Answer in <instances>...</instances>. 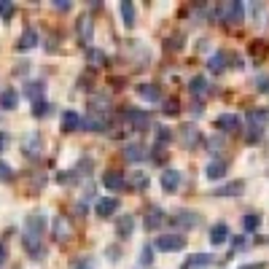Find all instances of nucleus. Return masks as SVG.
Segmentation results:
<instances>
[{
  "instance_id": "f257e3e1",
  "label": "nucleus",
  "mask_w": 269,
  "mask_h": 269,
  "mask_svg": "<svg viewBox=\"0 0 269 269\" xmlns=\"http://www.w3.org/2000/svg\"><path fill=\"white\" fill-rule=\"evenodd\" d=\"M218 19L224 22V25H239V22L245 19V5L239 3V0H229V3L221 5Z\"/></svg>"
},
{
  "instance_id": "f03ea898",
  "label": "nucleus",
  "mask_w": 269,
  "mask_h": 269,
  "mask_svg": "<svg viewBox=\"0 0 269 269\" xmlns=\"http://www.w3.org/2000/svg\"><path fill=\"white\" fill-rule=\"evenodd\" d=\"M124 124H127V129H132V132H143V129H148V124H151V116H148L146 111H124L121 113Z\"/></svg>"
},
{
  "instance_id": "7ed1b4c3",
  "label": "nucleus",
  "mask_w": 269,
  "mask_h": 269,
  "mask_svg": "<svg viewBox=\"0 0 269 269\" xmlns=\"http://www.w3.org/2000/svg\"><path fill=\"white\" fill-rule=\"evenodd\" d=\"M153 248L162 250V253H175V250L186 248V237H180V234H162V237H156Z\"/></svg>"
},
{
  "instance_id": "20e7f679",
  "label": "nucleus",
  "mask_w": 269,
  "mask_h": 269,
  "mask_svg": "<svg viewBox=\"0 0 269 269\" xmlns=\"http://www.w3.org/2000/svg\"><path fill=\"white\" fill-rule=\"evenodd\" d=\"M108 124H111L108 113H100V111H89L87 119H81V127L89 129V132H105Z\"/></svg>"
},
{
  "instance_id": "39448f33",
  "label": "nucleus",
  "mask_w": 269,
  "mask_h": 269,
  "mask_svg": "<svg viewBox=\"0 0 269 269\" xmlns=\"http://www.w3.org/2000/svg\"><path fill=\"white\" fill-rule=\"evenodd\" d=\"M215 127H218L221 132H239V129H242V119H239L237 113H221V116L215 119Z\"/></svg>"
},
{
  "instance_id": "423d86ee",
  "label": "nucleus",
  "mask_w": 269,
  "mask_h": 269,
  "mask_svg": "<svg viewBox=\"0 0 269 269\" xmlns=\"http://www.w3.org/2000/svg\"><path fill=\"white\" fill-rule=\"evenodd\" d=\"M43 226H46V215H43V213L27 215V221H25L27 237H41V234H43Z\"/></svg>"
},
{
  "instance_id": "0eeeda50",
  "label": "nucleus",
  "mask_w": 269,
  "mask_h": 269,
  "mask_svg": "<svg viewBox=\"0 0 269 269\" xmlns=\"http://www.w3.org/2000/svg\"><path fill=\"white\" fill-rule=\"evenodd\" d=\"M180 173H178V170H164V173H162V178H159V183H162V188H164V191H167V194H175V191H178V188H180Z\"/></svg>"
},
{
  "instance_id": "6e6552de",
  "label": "nucleus",
  "mask_w": 269,
  "mask_h": 269,
  "mask_svg": "<svg viewBox=\"0 0 269 269\" xmlns=\"http://www.w3.org/2000/svg\"><path fill=\"white\" fill-rule=\"evenodd\" d=\"M116 210H119V199H113V197H105V199H97L94 202V215H100V218H111Z\"/></svg>"
},
{
  "instance_id": "1a4fd4ad",
  "label": "nucleus",
  "mask_w": 269,
  "mask_h": 269,
  "mask_svg": "<svg viewBox=\"0 0 269 269\" xmlns=\"http://www.w3.org/2000/svg\"><path fill=\"white\" fill-rule=\"evenodd\" d=\"M210 264H213V256L210 253H194V256H188V259L183 261L180 269H208Z\"/></svg>"
},
{
  "instance_id": "9d476101",
  "label": "nucleus",
  "mask_w": 269,
  "mask_h": 269,
  "mask_svg": "<svg viewBox=\"0 0 269 269\" xmlns=\"http://www.w3.org/2000/svg\"><path fill=\"white\" fill-rule=\"evenodd\" d=\"M54 237L60 239V242H65V239L73 237V226H70V221H67L65 215L54 218Z\"/></svg>"
},
{
  "instance_id": "9b49d317",
  "label": "nucleus",
  "mask_w": 269,
  "mask_h": 269,
  "mask_svg": "<svg viewBox=\"0 0 269 269\" xmlns=\"http://www.w3.org/2000/svg\"><path fill=\"white\" fill-rule=\"evenodd\" d=\"M41 146H43V140H41V135H38V132L25 135V143H22V148H25L27 156H38V153H41Z\"/></svg>"
},
{
  "instance_id": "f8f14e48",
  "label": "nucleus",
  "mask_w": 269,
  "mask_h": 269,
  "mask_svg": "<svg viewBox=\"0 0 269 269\" xmlns=\"http://www.w3.org/2000/svg\"><path fill=\"white\" fill-rule=\"evenodd\" d=\"M173 224L183 226V229H194L199 224V218H197V213H191V210H180V213L173 215Z\"/></svg>"
},
{
  "instance_id": "ddd939ff",
  "label": "nucleus",
  "mask_w": 269,
  "mask_h": 269,
  "mask_svg": "<svg viewBox=\"0 0 269 269\" xmlns=\"http://www.w3.org/2000/svg\"><path fill=\"white\" fill-rule=\"evenodd\" d=\"M148 148L146 146H140V143H129L127 148H124V159L127 162H143V159H148Z\"/></svg>"
},
{
  "instance_id": "4468645a",
  "label": "nucleus",
  "mask_w": 269,
  "mask_h": 269,
  "mask_svg": "<svg viewBox=\"0 0 269 269\" xmlns=\"http://www.w3.org/2000/svg\"><path fill=\"white\" fill-rule=\"evenodd\" d=\"M226 170H229V164L224 159H213V162L208 164V170H205V175H208L210 180H221L226 175Z\"/></svg>"
},
{
  "instance_id": "2eb2a0df",
  "label": "nucleus",
  "mask_w": 269,
  "mask_h": 269,
  "mask_svg": "<svg viewBox=\"0 0 269 269\" xmlns=\"http://www.w3.org/2000/svg\"><path fill=\"white\" fill-rule=\"evenodd\" d=\"M35 46H38V32L32 30V27H27V30L19 35L16 49H19V51H30V49H35Z\"/></svg>"
},
{
  "instance_id": "dca6fc26",
  "label": "nucleus",
  "mask_w": 269,
  "mask_h": 269,
  "mask_svg": "<svg viewBox=\"0 0 269 269\" xmlns=\"http://www.w3.org/2000/svg\"><path fill=\"white\" fill-rule=\"evenodd\" d=\"M25 250L32 256V259H43V242H41V237H27L25 234Z\"/></svg>"
},
{
  "instance_id": "f3484780",
  "label": "nucleus",
  "mask_w": 269,
  "mask_h": 269,
  "mask_svg": "<svg viewBox=\"0 0 269 269\" xmlns=\"http://www.w3.org/2000/svg\"><path fill=\"white\" fill-rule=\"evenodd\" d=\"M188 89H191V94L199 100V97H205L210 91V84H208V78H205V76H194L191 84H188Z\"/></svg>"
},
{
  "instance_id": "a211bd4d",
  "label": "nucleus",
  "mask_w": 269,
  "mask_h": 269,
  "mask_svg": "<svg viewBox=\"0 0 269 269\" xmlns=\"http://www.w3.org/2000/svg\"><path fill=\"white\" fill-rule=\"evenodd\" d=\"M102 183H105V188H111V191H121V188L127 186V180H124L121 173H105L102 175Z\"/></svg>"
},
{
  "instance_id": "6ab92c4d",
  "label": "nucleus",
  "mask_w": 269,
  "mask_h": 269,
  "mask_svg": "<svg viewBox=\"0 0 269 269\" xmlns=\"http://www.w3.org/2000/svg\"><path fill=\"white\" fill-rule=\"evenodd\" d=\"M226 60H229L226 51H215V54L208 60V70L210 73H224L226 70Z\"/></svg>"
},
{
  "instance_id": "aec40b11",
  "label": "nucleus",
  "mask_w": 269,
  "mask_h": 269,
  "mask_svg": "<svg viewBox=\"0 0 269 269\" xmlns=\"http://www.w3.org/2000/svg\"><path fill=\"white\" fill-rule=\"evenodd\" d=\"M78 127H81V116H78L76 111H65V113H62V129H65V132H76Z\"/></svg>"
},
{
  "instance_id": "412c9836",
  "label": "nucleus",
  "mask_w": 269,
  "mask_h": 269,
  "mask_svg": "<svg viewBox=\"0 0 269 269\" xmlns=\"http://www.w3.org/2000/svg\"><path fill=\"white\" fill-rule=\"evenodd\" d=\"M248 121H250V127H253V129H261V132H264V127L269 124V111H250L248 113Z\"/></svg>"
},
{
  "instance_id": "4be33fe9",
  "label": "nucleus",
  "mask_w": 269,
  "mask_h": 269,
  "mask_svg": "<svg viewBox=\"0 0 269 269\" xmlns=\"http://www.w3.org/2000/svg\"><path fill=\"white\" fill-rule=\"evenodd\" d=\"M226 239H229V226L226 224H215L210 229V242L213 245H224Z\"/></svg>"
},
{
  "instance_id": "5701e85b",
  "label": "nucleus",
  "mask_w": 269,
  "mask_h": 269,
  "mask_svg": "<svg viewBox=\"0 0 269 269\" xmlns=\"http://www.w3.org/2000/svg\"><path fill=\"white\" fill-rule=\"evenodd\" d=\"M135 91H137V97H140V100H148V102H156L159 100V89L153 87V84H140Z\"/></svg>"
},
{
  "instance_id": "b1692460",
  "label": "nucleus",
  "mask_w": 269,
  "mask_h": 269,
  "mask_svg": "<svg viewBox=\"0 0 269 269\" xmlns=\"http://www.w3.org/2000/svg\"><path fill=\"white\" fill-rule=\"evenodd\" d=\"M16 102H19V94H16L14 89H3V91H0V108H5V111H14Z\"/></svg>"
},
{
  "instance_id": "393cba45",
  "label": "nucleus",
  "mask_w": 269,
  "mask_h": 269,
  "mask_svg": "<svg viewBox=\"0 0 269 269\" xmlns=\"http://www.w3.org/2000/svg\"><path fill=\"white\" fill-rule=\"evenodd\" d=\"M242 188H245L242 180H234V183H226V186L215 188V194L218 197H237V194H242Z\"/></svg>"
},
{
  "instance_id": "a878e982",
  "label": "nucleus",
  "mask_w": 269,
  "mask_h": 269,
  "mask_svg": "<svg viewBox=\"0 0 269 269\" xmlns=\"http://www.w3.org/2000/svg\"><path fill=\"white\" fill-rule=\"evenodd\" d=\"M132 229H135V218H132V215H121V218H119V224H116V234H119V237H129Z\"/></svg>"
},
{
  "instance_id": "bb28decb",
  "label": "nucleus",
  "mask_w": 269,
  "mask_h": 269,
  "mask_svg": "<svg viewBox=\"0 0 269 269\" xmlns=\"http://www.w3.org/2000/svg\"><path fill=\"white\" fill-rule=\"evenodd\" d=\"M78 38H81L84 43L91 41V16H87V14L78 19Z\"/></svg>"
},
{
  "instance_id": "cd10ccee",
  "label": "nucleus",
  "mask_w": 269,
  "mask_h": 269,
  "mask_svg": "<svg viewBox=\"0 0 269 269\" xmlns=\"http://www.w3.org/2000/svg\"><path fill=\"white\" fill-rule=\"evenodd\" d=\"M43 91H46V87H43V81H30V84H27V89H25V94L30 97L32 102H41Z\"/></svg>"
},
{
  "instance_id": "c85d7f7f",
  "label": "nucleus",
  "mask_w": 269,
  "mask_h": 269,
  "mask_svg": "<svg viewBox=\"0 0 269 269\" xmlns=\"http://www.w3.org/2000/svg\"><path fill=\"white\" fill-rule=\"evenodd\" d=\"M162 221H164V213L156 208V205H153V208H148V215H146V229H156L159 224H162Z\"/></svg>"
},
{
  "instance_id": "c756f323",
  "label": "nucleus",
  "mask_w": 269,
  "mask_h": 269,
  "mask_svg": "<svg viewBox=\"0 0 269 269\" xmlns=\"http://www.w3.org/2000/svg\"><path fill=\"white\" fill-rule=\"evenodd\" d=\"M119 8H121V16H124V25H127V27H135V5L129 3V0H124V3L119 5Z\"/></svg>"
},
{
  "instance_id": "7c9ffc66",
  "label": "nucleus",
  "mask_w": 269,
  "mask_h": 269,
  "mask_svg": "<svg viewBox=\"0 0 269 269\" xmlns=\"http://www.w3.org/2000/svg\"><path fill=\"white\" fill-rule=\"evenodd\" d=\"M183 143H186L188 148H194L199 143V129L191 127V124H188V127H183Z\"/></svg>"
},
{
  "instance_id": "2f4dec72",
  "label": "nucleus",
  "mask_w": 269,
  "mask_h": 269,
  "mask_svg": "<svg viewBox=\"0 0 269 269\" xmlns=\"http://www.w3.org/2000/svg\"><path fill=\"white\" fill-rule=\"evenodd\" d=\"M87 62L91 67H102V65H105V54H102L100 49H89L87 51Z\"/></svg>"
},
{
  "instance_id": "473e14b6",
  "label": "nucleus",
  "mask_w": 269,
  "mask_h": 269,
  "mask_svg": "<svg viewBox=\"0 0 269 269\" xmlns=\"http://www.w3.org/2000/svg\"><path fill=\"white\" fill-rule=\"evenodd\" d=\"M242 226H245V232H256V229L261 226V215L259 213H248L242 218Z\"/></svg>"
},
{
  "instance_id": "72a5a7b5",
  "label": "nucleus",
  "mask_w": 269,
  "mask_h": 269,
  "mask_svg": "<svg viewBox=\"0 0 269 269\" xmlns=\"http://www.w3.org/2000/svg\"><path fill=\"white\" fill-rule=\"evenodd\" d=\"M49 113H51V105H49V102H32V116H35V119H43V116H49Z\"/></svg>"
},
{
  "instance_id": "f704fd0d",
  "label": "nucleus",
  "mask_w": 269,
  "mask_h": 269,
  "mask_svg": "<svg viewBox=\"0 0 269 269\" xmlns=\"http://www.w3.org/2000/svg\"><path fill=\"white\" fill-rule=\"evenodd\" d=\"M129 186L132 188H146L148 186V175L146 173H132L129 175Z\"/></svg>"
},
{
  "instance_id": "c9c22d12",
  "label": "nucleus",
  "mask_w": 269,
  "mask_h": 269,
  "mask_svg": "<svg viewBox=\"0 0 269 269\" xmlns=\"http://www.w3.org/2000/svg\"><path fill=\"white\" fill-rule=\"evenodd\" d=\"M170 140H173V132H170L167 127H159V129H156V148L167 146Z\"/></svg>"
},
{
  "instance_id": "e433bc0d",
  "label": "nucleus",
  "mask_w": 269,
  "mask_h": 269,
  "mask_svg": "<svg viewBox=\"0 0 269 269\" xmlns=\"http://www.w3.org/2000/svg\"><path fill=\"white\" fill-rule=\"evenodd\" d=\"M14 3H11V0H0V16H3V19H11V16H14Z\"/></svg>"
},
{
  "instance_id": "4c0bfd02",
  "label": "nucleus",
  "mask_w": 269,
  "mask_h": 269,
  "mask_svg": "<svg viewBox=\"0 0 269 269\" xmlns=\"http://www.w3.org/2000/svg\"><path fill=\"white\" fill-rule=\"evenodd\" d=\"M70 269H94V261H91L89 256H84V259H76V261H73Z\"/></svg>"
},
{
  "instance_id": "58836bf2",
  "label": "nucleus",
  "mask_w": 269,
  "mask_h": 269,
  "mask_svg": "<svg viewBox=\"0 0 269 269\" xmlns=\"http://www.w3.org/2000/svg\"><path fill=\"white\" fill-rule=\"evenodd\" d=\"M151 256H153V250L146 245V248H143V253H140V264H143V267H151V261H153Z\"/></svg>"
},
{
  "instance_id": "ea45409f",
  "label": "nucleus",
  "mask_w": 269,
  "mask_h": 269,
  "mask_svg": "<svg viewBox=\"0 0 269 269\" xmlns=\"http://www.w3.org/2000/svg\"><path fill=\"white\" fill-rule=\"evenodd\" d=\"M164 113L175 116V113H178V100H167V102H164Z\"/></svg>"
},
{
  "instance_id": "a19ab883",
  "label": "nucleus",
  "mask_w": 269,
  "mask_h": 269,
  "mask_svg": "<svg viewBox=\"0 0 269 269\" xmlns=\"http://www.w3.org/2000/svg\"><path fill=\"white\" fill-rule=\"evenodd\" d=\"M11 173H14V170H11V164L0 162V180H8V178H11Z\"/></svg>"
},
{
  "instance_id": "79ce46f5",
  "label": "nucleus",
  "mask_w": 269,
  "mask_h": 269,
  "mask_svg": "<svg viewBox=\"0 0 269 269\" xmlns=\"http://www.w3.org/2000/svg\"><path fill=\"white\" fill-rule=\"evenodd\" d=\"M5 259H8V253H5V245H3V242H0V267H3V264H5Z\"/></svg>"
},
{
  "instance_id": "37998d69",
  "label": "nucleus",
  "mask_w": 269,
  "mask_h": 269,
  "mask_svg": "<svg viewBox=\"0 0 269 269\" xmlns=\"http://www.w3.org/2000/svg\"><path fill=\"white\" fill-rule=\"evenodd\" d=\"M5 143H8V135H5V132H0V151L5 148Z\"/></svg>"
},
{
  "instance_id": "c03bdc74",
  "label": "nucleus",
  "mask_w": 269,
  "mask_h": 269,
  "mask_svg": "<svg viewBox=\"0 0 269 269\" xmlns=\"http://www.w3.org/2000/svg\"><path fill=\"white\" fill-rule=\"evenodd\" d=\"M57 8H60V11H67V8H70V3H65V0H60V3H57Z\"/></svg>"
},
{
  "instance_id": "a18cd8bd",
  "label": "nucleus",
  "mask_w": 269,
  "mask_h": 269,
  "mask_svg": "<svg viewBox=\"0 0 269 269\" xmlns=\"http://www.w3.org/2000/svg\"><path fill=\"white\" fill-rule=\"evenodd\" d=\"M242 269H264V264H250V267H242Z\"/></svg>"
}]
</instances>
